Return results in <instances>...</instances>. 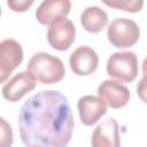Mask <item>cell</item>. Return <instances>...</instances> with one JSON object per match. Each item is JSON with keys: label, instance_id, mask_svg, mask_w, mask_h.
<instances>
[{"label": "cell", "instance_id": "cell-9", "mask_svg": "<svg viewBox=\"0 0 147 147\" xmlns=\"http://www.w3.org/2000/svg\"><path fill=\"white\" fill-rule=\"evenodd\" d=\"M92 147H121L119 126L115 118L102 121L94 129L91 139Z\"/></svg>", "mask_w": 147, "mask_h": 147}, {"label": "cell", "instance_id": "cell-5", "mask_svg": "<svg viewBox=\"0 0 147 147\" xmlns=\"http://www.w3.org/2000/svg\"><path fill=\"white\" fill-rule=\"evenodd\" d=\"M22 61L23 49L18 41L11 38L0 41V84L9 78Z\"/></svg>", "mask_w": 147, "mask_h": 147}, {"label": "cell", "instance_id": "cell-13", "mask_svg": "<svg viewBox=\"0 0 147 147\" xmlns=\"http://www.w3.org/2000/svg\"><path fill=\"white\" fill-rule=\"evenodd\" d=\"M80 23L87 32L98 33L108 24V15L100 7L90 6L83 10L80 15Z\"/></svg>", "mask_w": 147, "mask_h": 147}, {"label": "cell", "instance_id": "cell-8", "mask_svg": "<svg viewBox=\"0 0 147 147\" xmlns=\"http://www.w3.org/2000/svg\"><path fill=\"white\" fill-rule=\"evenodd\" d=\"M70 69L77 76H87L93 74L99 64V56L96 52L86 45L76 48L69 57Z\"/></svg>", "mask_w": 147, "mask_h": 147}, {"label": "cell", "instance_id": "cell-1", "mask_svg": "<svg viewBox=\"0 0 147 147\" xmlns=\"http://www.w3.org/2000/svg\"><path fill=\"white\" fill-rule=\"evenodd\" d=\"M74 125L70 103L59 91L38 92L20 109V136L25 147H67Z\"/></svg>", "mask_w": 147, "mask_h": 147}, {"label": "cell", "instance_id": "cell-10", "mask_svg": "<svg viewBox=\"0 0 147 147\" xmlns=\"http://www.w3.org/2000/svg\"><path fill=\"white\" fill-rule=\"evenodd\" d=\"M70 9L69 0H44L36 9V18L42 25H51L55 21L67 17Z\"/></svg>", "mask_w": 147, "mask_h": 147}, {"label": "cell", "instance_id": "cell-11", "mask_svg": "<svg viewBox=\"0 0 147 147\" xmlns=\"http://www.w3.org/2000/svg\"><path fill=\"white\" fill-rule=\"evenodd\" d=\"M36 87V79L28 72L22 71L16 74L8 83L2 87V95L10 102L20 101L26 93L31 92Z\"/></svg>", "mask_w": 147, "mask_h": 147}, {"label": "cell", "instance_id": "cell-4", "mask_svg": "<svg viewBox=\"0 0 147 147\" xmlns=\"http://www.w3.org/2000/svg\"><path fill=\"white\" fill-rule=\"evenodd\" d=\"M107 37L116 48H127L136 45L139 40L140 29L133 20L117 17L110 22L107 29Z\"/></svg>", "mask_w": 147, "mask_h": 147}, {"label": "cell", "instance_id": "cell-6", "mask_svg": "<svg viewBox=\"0 0 147 147\" xmlns=\"http://www.w3.org/2000/svg\"><path fill=\"white\" fill-rule=\"evenodd\" d=\"M76 39V26L69 18H60L47 30V41L56 51H67Z\"/></svg>", "mask_w": 147, "mask_h": 147}, {"label": "cell", "instance_id": "cell-17", "mask_svg": "<svg viewBox=\"0 0 147 147\" xmlns=\"http://www.w3.org/2000/svg\"><path fill=\"white\" fill-rule=\"evenodd\" d=\"M0 15H1V7H0Z\"/></svg>", "mask_w": 147, "mask_h": 147}, {"label": "cell", "instance_id": "cell-14", "mask_svg": "<svg viewBox=\"0 0 147 147\" xmlns=\"http://www.w3.org/2000/svg\"><path fill=\"white\" fill-rule=\"evenodd\" d=\"M103 3L111 8H116L130 13L140 11L144 6L142 0H115V1H103Z\"/></svg>", "mask_w": 147, "mask_h": 147}, {"label": "cell", "instance_id": "cell-3", "mask_svg": "<svg viewBox=\"0 0 147 147\" xmlns=\"http://www.w3.org/2000/svg\"><path fill=\"white\" fill-rule=\"evenodd\" d=\"M107 74L123 83L133 82L139 72L138 56L134 52L124 51L113 53L106 65Z\"/></svg>", "mask_w": 147, "mask_h": 147}, {"label": "cell", "instance_id": "cell-16", "mask_svg": "<svg viewBox=\"0 0 147 147\" xmlns=\"http://www.w3.org/2000/svg\"><path fill=\"white\" fill-rule=\"evenodd\" d=\"M7 5L11 10L22 13L28 10L33 5V1L32 0H8Z\"/></svg>", "mask_w": 147, "mask_h": 147}, {"label": "cell", "instance_id": "cell-15", "mask_svg": "<svg viewBox=\"0 0 147 147\" xmlns=\"http://www.w3.org/2000/svg\"><path fill=\"white\" fill-rule=\"evenodd\" d=\"M14 141L13 129L10 124L0 117V147H11Z\"/></svg>", "mask_w": 147, "mask_h": 147}, {"label": "cell", "instance_id": "cell-12", "mask_svg": "<svg viewBox=\"0 0 147 147\" xmlns=\"http://www.w3.org/2000/svg\"><path fill=\"white\" fill-rule=\"evenodd\" d=\"M77 108L80 122L86 126L94 125L107 113L106 103L99 96L94 95H84L79 98Z\"/></svg>", "mask_w": 147, "mask_h": 147}, {"label": "cell", "instance_id": "cell-7", "mask_svg": "<svg viewBox=\"0 0 147 147\" xmlns=\"http://www.w3.org/2000/svg\"><path fill=\"white\" fill-rule=\"evenodd\" d=\"M98 95L106 103V106L113 109L124 107L130 100L129 88L124 84L113 79L103 80L98 86Z\"/></svg>", "mask_w": 147, "mask_h": 147}, {"label": "cell", "instance_id": "cell-2", "mask_svg": "<svg viewBox=\"0 0 147 147\" xmlns=\"http://www.w3.org/2000/svg\"><path fill=\"white\" fill-rule=\"evenodd\" d=\"M26 71L42 84H55L63 79L65 68L63 62L46 52L36 53L26 65Z\"/></svg>", "mask_w": 147, "mask_h": 147}]
</instances>
